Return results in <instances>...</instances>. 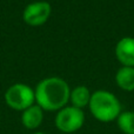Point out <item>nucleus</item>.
<instances>
[{
    "label": "nucleus",
    "mask_w": 134,
    "mask_h": 134,
    "mask_svg": "<svg viewBox=\"0 0 134 134\" xmlns=\"http://www.w3.org/2000/svg\"><path fill=\"white\" fill-rule=\"evenodd\" d=\"M91 97H92V93L86 86H78V87L71 90V94H69L71 106H74L80 109L85 108L86 106L90 105Z\"/></svg>",
    "instance_id": "obj_8"
},
{
    "label": "nucleus",
    "mask_w": 134,
    "mask_h": 134,
    "mask_svg": "<svg viewBox=\"0 0 134 134\" xmlns=\"http://www.w3.org/2000/svg\"><path fill=\"white\" fill-rule=\"evenodd\" d=\"M52 7L47 1H34L28 4L23 12V19L28 26L38 27L46 23L51 16Z\"/></svg>",
    "instance_id": "obj_5"
},
{
    "label": "nucleus",
    "mask_w": 134,
    "mask_h": 134,
    "mask_svg": "<svg viewBox=\"0 0 134 134\" xmlns=\"http://www.w3.org/2000/svg\"><path fill=\"white\" fill-rule=\"evenodd\" d=\"M5 102L9 108L23 112L34 105V90L23 82L13 83L5 92Z\"/></svg>",
    "instance_id": "obj_3"
},
{
    "label": "nucleus",
    "mask_w": 134,
    "mask_h": 134,
    "mask_svg": "<svg viewBox=\"0 0 134 134\" xmlns=\"http://www.w3.org/2000/svg\"><path fill=\"white\" fill-rule=\"evenodd\" d=\"M92 115L101 122H111L120 115L121 104L119 99L108 91L99 90L92 93L88 105Z\"/></svg>",
    "instance_id": "obj_2"
},
{
    "label": "nucleus",
    "mask_w": 134,
    "mask_h": 134,
    "mask_svg": "<svg viewBox=\"0 0 134 134\" xmlns=\"http://www.w3.org/2000/svg\"><path fill=\"white\" fill-rule=\"evenodd\" d=\"M115 82L124 91H134V67L122 66L119 68L115 74Z\"/></svg>",
    "instance_id": "obj_9"
},
{
    "label": "nucleus",
    "mask_w": 134,
    "mask_h": 134,
    "mask_svg": "<svg viewBox=\"0 0 134 134\" xmlns=\"http://www.w3.org/2000/svg\"><path fill=\"white\" fill-rule=\"evenodd\" d=\"M32 134H46V133H42V132H34V133H32Z\"/></svg>",
    "instance_id": "obj_11"
},
{
    "label": "nucleus",
    "mask_w": 134,
    "mask_h": 134,
    "mask_svg": "<svg viewBox=\"0 0 134 134\" xmlns=\"http://www.w3.org/2000/svg\"><path fill=\"white\" fill-rule=\"evenodd\" d=\"M44 120V109L37 104L28 107L21 113V122L27 130H37Z\"/></svg>",
    "instance_id": "obj_7"
},
{
    "label": "nucleus",
    "mask_w": 134,
    "mask_h": 134,
    "mask_svg": "<svg viewBox=\"0 0 134 134\" xmlns=\"http://www.w3.org/2000/svg\"><path fill=\"white\" fill-rule=\"evenodd\" d=\"M115 57L122 66L134 67V38L125 37L115 45Z\"/></svg>",
    "instance_id": "obj_6"
},
{
    "label": "nucleus",
    "mask_w": 134,
    "mask_h": 134,
    "mask_svg": "<svg viewBox=\"0 0 134 134\" xmlns=\"http://www.w3.org/2000/svg\"><path fill=\"white\" fill-rule=\"evenodd\" d=\"M116 124L119 130L124 134H134V112H121L116 119Z\"/></svg>",
    "instance_id": "obj_10"
},
{
    "label": "nucleus",
    "mask_w": 134,
    "mask_h": 134,
    "mask_svg": "<svg viewBox=\"0 0 134 134\" xmlns=\"http://www.w3.org/2000/svg\"><path fill=\"white\" fill-rule=\"evenodd\" d=\"M55 127L60 132L71 134L79 131L85 124V113L74 106H65L55 115Z\"/></svg>",
    "instance_id": "obj_4"
},
{
    "label": "nucleus",
    "mask_w": 134,
    "mask_h": 134,
    "mask_svg": "<svg viewBox=\"0 0 134 134\" xmlns=\"http://www.w3.org/2000/svg\"><path fill=\"white\" fill-rule=\"evenodd\" d=\"M35 102L44 111L58 112L67 106L69 101L71 88L64 79L58 76L45 78L34 90Z\"/></svg>",
    "instance_id": "obj_1"
}]
</instances>
